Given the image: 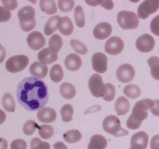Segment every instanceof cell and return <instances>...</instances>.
Here are the masks:
<instances>
[{
	"label": "cell",
	"mask_w": 159,
	"mask_h": 149,
	"mask_svg": "<svg viewBox=\"0 0 159 149\" xmlns=\"http://www.w3.org/2000/svg\"><path fill=\"white\" fill-rule=\"evenodd\" d=\"M8 142L5 138H0V149H7Z\"/></svg>",
	"instance_id": "cell-49"
},
{
	"label": "cell",
	"mask_w": 159,
	"mask_h": 149,
	"mask_svg": "<svg viewBox=\"0 0 159 149\" xmlns=\"http://www.w3.org/2000/svg\"><path fill=\"white\" fill-rule=\"evenodd\" d=\"M107 147V139L102 135L95 134L90 138L88 149H105Z\"/></svg>",
	"instance_id": "cell-21"
},
{
	"label": "cell",
	"mask_w": 159,
	"mask_h": 149,
	"mask_svg": "<svg viewBox=\"0 0 159 149\" xmlns=\"http://www.w3.org/2000/svg\"><path fill=\"white\" fill-rule=\"evenodd\" d=\"M82 58L76 54H70L65 60V65L67 69L71 71H78L82 66Z\"/></svg>",
	"instance_id": "cell-18"
},
{
	"label": "cell",
	"mask_w": 159,
	"mask_h": 149,
	"mask_svg": "<svg viewBox=\"0 0 159 149\" xmlns=\"http://www.w3.org/2000/svg\"><path fill=\"white\" fill-rule=\"evenodd\" d=\"M130 104L128 99L124 96H120L115 102V110L120 116L126 115L130 110Z\"/></svg>",
	"instance_id": "cell-22"
},
{
	"label": "cell",
	"mask_w": 159,
	"mask_h": 149,
	"mask_svg": "<svg viewBox=\"0 0 159 149\" xmlns=\"http://www.w3.org/2000/svg\"><path fill=\"white\" fill-rule=\"evenodd\" d=\"M57 57L58 56H57V53L53 52L48 47L43 48L37 54L39 62L45 65L56 61L57 60Z\"/></svg>",
	"instance_id": "cell-17"
},
{
	"label": "cell",
	"mask_w": 159,
	"mask_h": 149,
	"mask_svg": "<svg viewBox=\"0 0 159 149\" xmlns=\"http://www.w3.org/2000/svg\"><path fill=\"white\" fill-rule=\"evenodd\" d=\"M57 6L59 9L63 12H69L75 6V1L72 0H60L57 2Z\"/></svg>",
	"instance_id": "cell-38"
},
{
	"label": "cell",
	"mask_w": 159,
	"mask_h": 149,
	"mask_svg": "<svg viewBox=\"0 0 159 149\" xmlns=\"http://www.w3.org/2000/svg\"><path fill=\"white\" fill-rule=\"evenodd\" d=\"M39 121L45 124H50L54 122L57 118V113L51 107H43L40 110L37 114Z\"/></svg>",
	"instance_id": "cell-16"
},
{
	"label": "cell",
	"mask_w": 159,
	"mask_h": 149,
	"mask_svg": "<svg viewBox=\"0 0 159 149\" xmlns=\"http://www.w3.org/2000/svg\"><path fill=\"white\" fill-rule=\"evenodd\" d=\"M106 85H107V93L104 95L102 99L107 102H110L114 99L115 95H116V88L114 85L111 83H107Z\"/></svg>",
	"instance_id": "cell-39"
},
{
	"label": "cell",
	"mask_w": 159,
	"mask_h": 149,
	"mask_svg": "<svg viewBox=\"0 0 159 149\" xmlns=\"http://www.w3.org/2000/svg\"><path fill=\"white\" fill-rule=\"evenodd\" d=\"M29 64V58L26 55L19 54L9 57L6 63V68L11 73H17L23 71Z\"/></svg>",
	"instance_id": "cell-6"
},
{
	"label": "cell",
	"mask_w": 159,
	"mask_h": 149,
	"mask_svg": "<svg viewBox=\"0 0 159 149\" xmlns=\"http://www.w3.org/2000/svg\"><path fill=\"white\" fill-rule=\"evenodd\" d=\"M148 144V135L144 131L134 133L130 140V149H146Z\"/></svg>",
	"instance_id": "cell-14"
},
{
	"label": "cell",
	"mask_w": 159,
	"mask_h": 149,
	"mask_svg": "<svg viewBox=\"0 0 159 149\" xmlns=\"http://www.w3.org/2000/svg\"><path fill=\"white\" fill-rule=\"evenodd\" d=\"M74 16L76 26L79 28L84 27L85 25V17L82 6H77L75 8Z\"/></svg>",
	"instance_id": "cell-33"
},
{
	"label": "cell",
	"mask_w": 159,
	"mask_h": 149,
	"mask_svg": "<svg viewBox=\"0 0 159 149\" xmlns=\"http://www.w3.org/2000/svg\"><path fill=\"white\" fill-rule=\"evenodd\" d=\"M3 6L6 8L7 10H14V9H16L17 6H18V2L17 1H6V0H3L2 1Z\"/></svg>",
	"instance_id": "cell-44"
},
{
	"label": "cell",
	"mask_w": 159,
	"mask_h": 149,
	"mask_svg": "<svg viewBox=\"0 0 159 149\" xmlns=\"http://www.w3.org/2000/svg\"><path fill=\"white\" fill-rule=\"evenodd\" d=\"M88 5L91 6H96L98 5H100L106 9L111 10L114 7V3L113 1H85Z\"/></svg>",
	"instance_id": "cell-40"
},
{
	"label": "cell",
	"mask_w": 159,
	"mask_h": 149,
	"mask_svg": "<svg viewBox=\"0 0 159 149\" xmlns=\"http://www.w3.org/2000/svg\"><path fill=\"white\" fill-rule=\"evenodd\" d=\"M40 9L48 15H53L57 12V8L54 1H47V0H41L40 1Z\"/></svg>",
	"instance_id": "cell-27"
},
{
	"label": "cell",
	"mask_w": 159,
	"mask_h": 149,
	"mask_svg": "<svg viewBox=\"0 0 159 149\" xmlns=\"http://www.w3.org/2000/svg\"><path fill=\"white\" fill-rule=\"evenodd\" d=\"M151 31L155 35L159 36V15L155 16L151 22L150 25Z\"/></svg>",
	"instance_id": "cell-42"
},
{
	"label": "cell",
	"mask_w": 159,
	"mask_h": 149,
	"mask_svg": "<svg viewBox=\"0 0 159 149\" xmlns=\"http://www.w3.org/2000/svg\"><path fill=\"white\" fill-rule=\"evenodd\" d=\"M113 28L109 23L102 22L96 25L93 29V36L98 40H105L112 34Z\"/></svg>",
	"instance_id": "cell-15"
},
{
	"label": "cell",
	"mask_w": 159,
	"mask_h": 149,
	"mask_svg": "<svg viewBox=\"0 0 159 149\" xmlns=\"http://www.w3.org/2000/svg\"><path fill=\"white\" fill-rule=\"evenodd\" d=\"M63 138L69 144L77 143L82 139V133L78 130H70L63 134Z\"/></svg>",
	"instance_id": "cell-30"
},
{
	"label": "cell",
	"mask_w": 159,
	"mask_h": 149,
	"mask_svg": "<svg viewBox=\"0 0 159 149\" xmlns=\"http://www.w3.org/2000/svg\"><path fill=\"white\" fill-rule=\"evenodd\" d=\"M30 149H51V145L46 141H42L40 138H33L30 142Z\"/></svg>",
	"instance_id": "cell-37"
},
{
	"label": "cell",
	"mask_w": 159,
	"mask_h": 149,
	"mask_svg": "<svg viewBox=\"0 0 159 149\" xmlns=\"http://www.w3.org/2000/svg\"><path fill=\"white\" fill-rule=\"evenodd\" d=\"M11 12L7 10L5 7L0 6V23L2 22H7L10 20Z\"/></svg>",
	"instance_id": "cell-43"
},
{
	"label": "cell",
	"mask_w": 159,
	"mask_h": 149,
	"mask_svg": "<svg viewBox=\"0 0 159 149\" xmlns=\"http://www.w3.org/2000/svg\"><path fill=\"white\" fill-rule=\"evenodd\" d=\"M2 106L7 112H13L16 110V102L14 98L10 93H6L3 95L2 99Z\"/></svg>",
	"instance_id": "cell-26"
},
{
	"label": "cell",
	"mask_w": 159,
	"mask_h": 149,
	"mask_svg": "<svg viewBox=\"0 0 159 149\" xmlns=\"http://www.w3.org/2000/svg\"><path fill=\"white\" fill-rule=\"evenodd\" d=\"M89 88L90 93L96 98L103 97L107 93V85L102 82V79L99 74H93L89 80Z\"/></svg>",
	"instance_id": "cell-7"
},
{
	"label": "cell",
	"mask_w": 159,
	"mask_h": 149,
	"mask_svg": "<svg viewBox=\"0 0 159 149\" xmlns=\"http://www.w3.org/2000/svg\"><path fill=\"white\" fill-rule=\"evenodd\" d=\"M116 78L123 83L131 82L135 76L134 68L130 64H123L116 70Z\"/></svg>",
	"instance_id": "cell-9"
},
{
	"label": "cell",
	"mask_w": 159,
	"mask_h": 149,
	"mask_svg": "<svg viewBox=\"0 0 159 149\" xmlns=\"http://www.w3.org/2000/svg\"><path fill=\"white\" fill-rule=\"evenodd\" d=\"M16 97L19 103L28 111L40 110L49 99L48 87L37 78H25L18 84Z\"/></svg>",
	"instance_id": "cell-1"
},
{
	"label": "cell",
	"mask_w": 159,
	"mask_h": 149,
	"mask_svg": "<svg viewBox=\"0 0 159 149\" xmlns=\"http://www.w3.org/2000/svg\"><path fill=\"white\" fill-rule=\"evenodd\" d=\"M105 51L110 55H116L123 51L124 43L119 37H112L105 43Z\"/></svg>",
	"instance_id": "cell-10"
},
{
	"label": "cell",
	"mask_w": 159,
	"mask_h": 149,
	"mask_svg": "<svg viewBox=\"0 0 159 149\" xmlns=\"http://www.w3.org/2000/svg\"><path fill=\"white\" fill-rule=\"evenodd\" d=\"M54 149H68L67 146L64 144L61 141H58V142L55 143L54 144Z\"/></svg>",
	"instance_id": "cell-48"
},
{
	"label": "cell",
	"mask_w": 159,
	"mask_h": 149,
	"mask_svg": "<svg viewBox=\"0 0 159 149\" xmlns=\"http://www.w3.org/2000/svg\"><path fill=\"white\" fill-rule=\"evenodd\" d=\"M39 127L40 126L34 120H28L23 125V132L24 134L30 136V135H32L35 132V130L39 128Z\"/></svg>",
	"instance_id": "cell-36"
},
{
	"label": "cell",
	"mask_w": 159,
	"mask_h": 149,
	"mask_svg": "<svg viewBox=\"0 0 159 149\" xmlns=\"http://www.w3.org/2000/svg\"><path fill=\"white\" fill-rule=\"evenodd\" d=\"M10 147L11 149H26L27 144L23 139H16L12 141Z\"/></svg>",
	"instance_id": "cell-41"
},
{
	"label": "cell",
	"mask_w": 159,
	"mask_h": 149,
	"mask_svg": "<svg viewBox=\"0 0 159 149\" xmlns=\"http://www.w3.org/2000/svg\"><path fill=\"white\" fill-rule=\"evenodd\" d=\"M48 45H49L48 48L51 51L57 54V52L60 51L62 45H63V40H62V38L61 37L60 35H58V34H54L50 38Z\"/></svg>",
	"instance_id": "cell-29"
},
{
	"label": "cell",
	"mask_w": 159,
	"mask_h": 149,
	"mask_svg": "<svg viewBox=\"0 0 159 149\" xmlns=\"http://www.w3.org/2000/svg\"><path fill=\"white\" fill-rule=\"evenodd\" d=\"M70 44H71V47L79 54H86L88 52V49H87V47L82 42H81L79 40H71L70 41Z\"/></svg>",
	"instance_id": "cell-35"
},
{
	"label": "cell",
	"mask_w": 159,
	"mask_h": 149,
	"mask_svg": "<svg viewBox=\"0 0 159 149\" xmlns=\"http://www.w3.org/2000/svg\"><path fill=\"white\" fill-rule=\"evenodd\" d=\"M107 57L101 52L95 53L92 57L93 68L98 73H105L107 70Z\"/></svg>",
	"instance_id": "cell-12"
},
{
	"label": "cell",
	"mask_w": 159,
	"mask_h": 149,
	"mask_svg": "<svg viewBox=\"0 0 159 149\" xmlns=\"http://www.w3.org/2000/svg\"><path fill=\"white\" fill-rule=\"evenodd\" d=\"M6 56V51L4 47L0 44V63H2L4 61Z\"/></svg>",
	"instance_id": "cell-47"
},
{
	"label": "cell",
	"mask_w": 159,
	"mask_h": 149,
	"mask_svg": "<svg viewBox=\"0 0 159 149\" xmlns=\"http://www.w3.org/2000/svg\"><path fill=\"white\" fill-rule=\"evenodd\" d=\"M102 128L107 133L113 135L116 138L128 134V131L121 127L119 118L114 115H110L103 120Z\"/></svg>",
	"instance_id": "cell-4"
},
{
	"label": "cell",
	"mask_w": 159,
	"mask_h": 149,
	"mask_svg": "<svg viewBox=\"0 0 159 149\" xmlns=\"http://www.w3.org/2000/svg\"><path fill=\"white\" fill-rule=\"evenodd\" d=\"M26 42H27L28 46L31 49L37 51V50L41 49L44 46L46 40L41 33L38 31H34L27 36Z\"/></svg>",
	"instance_id": "cell-13"
},
{
	"label": "cell",
	"mask_w": 159,
	"mask_h": 149,
	"mask_svg": "<svg viewBox=\"0 0 159 149\" xmlns=\"http://www.w3.org/2000/svg\"><path fill=\"white\" fill-rule=\"evenodd\" d=\"M20 26L24 32H29L35 28V9L30 6H26L20 9L18 12Z\"/></svg>",
	"instance_id": "cell-3"
},
{
	"label": "cell",
	"mask_w": 159,
	"mask_h": 149,
	"mask_svg": "<svg viewBox=\"0 0 159 149\" xmlns=\"http://www.w3.org/2000/svg\"><path fill=\"white\" fill-rule=\"evenodd\" d=\"M150 110L152 114L156 116H159V99L155 100V106Z\"/></svg>",
	"instance_id": "cell-46"
},
{
	"label": "cell",
	"mask_w": 159,
	"mask_h": 149,
	"mask_svg": "<svg viewBox=\"0 0 159 149\" xmlns=\"http://www.w3.org/2000/svg\"><path fill=\"white\" fill-rule=\"evenodd\" d=\"M148 64L151 68V74L152 78L159 81V57L152 56L148 58Z\"/></svg>",
	"instance_id": "cell-28"
},
{
	"label": "cell",
	"mask_w": 159,
	"mask_h": 149,
	"mask_svg": "<svg viewBox=\"0 0 159 149\" xmlns=\"http://www.w3.org/2000/svg\"><path fill=\"white\" fill-rule=\"evenodd\" d=\"M54 128L51 125H41L38 128V133L40 138L50 139L54 135Z\"/></svg>",
	"instance_id": "cell-34"
},
{
	"label": "cell",
	"mask_w": 159,
	"mask_h": 149,
	"mask_svg": "<svg viewBox=\"0 0 159 149\" xmlns=\"http://www.w3.org/2000/svg\"><path fill=\"white\" fill-rule=\"evenodd\" d=\"M6 119V114L4 111H2V110H0V125H1L2 123L5 122Z\"/></svg>",
	"instance_id": "cell-50"
},
{
	"label": "cell",
	"mask_w": 159,
	"mask_h": 149,
	"mask_svg": "<svg viewBox=\"0 0 159 149\" xmlns=\"http://www.w3.org/2000/svg\"><path fill=\"white\" fill-rule=\"evenodd\" d=\"M159 9L158 0H151V1H144L139 6L138 9V16L140 19L145 20L149 16L155 13Z\"/></svg>",
	"instance_id": "cell-8"
},
{
	"label": "cell",
	"mask_w": 159,
	"mask_h": 149,
	"mask_svg": "<svg viewBox=\"0 0 159 149\" xmlns=\"http://www.w3.org/2000/svg\"><path fill=\"white\" fill-rule=\"evenodd\" d=\"M155 45V39L150 34H143L140 36L136 41V47L139 51L148 53L154 49Z\"/></svg>",
	"instance_id": "cell-11"
},
{
	"label": "cell",
	"mask_w": 159,
	"mask_h": 149,
	"mask_svg": "<svg viewBox=\"0 0 159 149\" xmlns=\"http://www.w3.org/2000/svg\"><path fill=\"white\" fill-rule=\"evenodd\" d=\"M124 93L130 99H137L141 96V89L138 85L129 84L127 86L124 87Z\"/></svg>",
	"instance_id": "cell-25"
},
{
	"label": "cell",
	"mask_w": 159,
	"mask_h": 149,
	"mask_svg": "<svg viewBox=\"0 0 159 149\" xmlns=\"http://www.w3.org/2000/svg\"><path fill=\"white\" fill-rule=\"evenodd\" d=\"M48 68L47 65H43L40 62H34L30 67V73L37 79H43L47 76Z\"/></svg>",
	"instance_id": "cell-19"
},
{
	"label": "cell",
	"mask_w": 159,
	"mask_h": 149,
	"mask_svg": "<svg viewBox=\"0 0 159 149\" xmlns=\"http://www.w3.org/2000/svg\"><path fill=\"white\" fill-rule=\"evenodd\" d=\"M155 106V101L151 99H144L138 101L134 106L132 113L127 120V127L130 130H137L141 126L143 120L148 116V110Z\"/></svg>",
	"instance_id": "cell-2"
},
{
	"label": "cell",
	"mask_w": 159,
	"mask_h": 149,
	"mask_svg": "<svg viewBox=\"0 0 159 149\" xmlns=\"http://www.w3.org/2000/svg\"><path fill=\"white\" fill-rule=\"evenodd\" d=\"M74 108L71 104H65L61 109V115L63 122H70L72 120Z\"/></svg>",
	"instance_id": "cell-32"
},
{
	"label": "cell",
	"mask_w": 159,
	"mask_h": 149,
	"mask_svg": "<svg viewBox=\"0 0 159 149\" xmlns=\"http://www.w3.org/2000/svg\"><path fill=\"white\" fill-rule=\"evenodd\" d=\"M61 19V18L59 16H54L47 21L44 26V34L47 36L51 35L58 29Z\"/></svg>",
	"instance_id": "cell-24"
},
{
	"label": "cell",
	"mask_w": 159,
	"mask_h": 149,
	"mask_svg": "<svg viewBox=\"0 0 159 149\" xmlns=\"http://www.w3.org/2000/svg\"><path fill=\"white\" fill-rule=\"evenodd\" d=\"M116 19L119 26L124 29H136L139 25L138 16L132 11H120L117 14Z\"/></svg>",
	"instance_id": "cell-5"
},
{
	"label": "cell",
	"mask_w": 159,
	"mask_h": 149,
	"mask_svg": "<svg viewBox=\"0 0 159 149\" xmlns=\"http://www.w3.org/2000/svg\"><path fill=\"white\" fill-rule=\"evenodd\" d=\"M61 95L64 99H71L75 97L76 94L75 87L69 82H64L60 85L59 88Z\"/></svg>",
	"instance_id": "cell-23"
},
{
	"label": "cell",
	"mask_w": 159,
	"mask_h": 149,
	"mask_svg": "<svg viewBox=\"0 0 159 149\" xmlns=\"http://www.w3.org/2000/svg\"><path fill=\"white\" fill-rule=\"evenodd\" d=\"M151 149H159V134L155 135L150 143Z\"/></svg>",
	"instance_id": "cell-45"
},
{
	"label": "cell",
	"mask_w": 159,
	"mask_h": 149,
	"mask_svg": "<svg viewBox=\"0 0 159 149\" xmlns=\"http://www.w3.org/2000/svg\"><path fill=\"white\" fill-rule=\"evenodd\" d=\"M64 71L60 65H55L51 68L50 71V78L54 82L58 83L63 79Z\"/></svg>",
	"instance_id": "cell-31"
},
{
	"label": "cell",
	"mask_w": 159,
	"mask_h": 149,
	"mask_svg": "<svg viewBox=\"0 0 159 149\" xmlns=\"http://www.w3.org/2000/svg\"><path fill=\"white\" fill-rule=\"evenodd\" d=\"M58 29L63 35L69 36L74 32V25L68 16L61 17L59 23Z\"/></svg>",
	"instance_id": "cell-20"
}]
</instances>
